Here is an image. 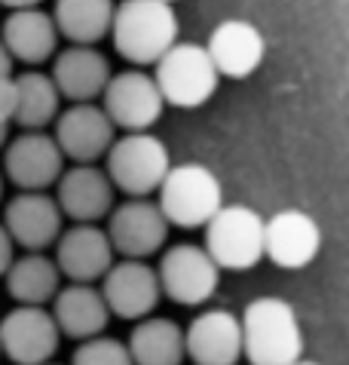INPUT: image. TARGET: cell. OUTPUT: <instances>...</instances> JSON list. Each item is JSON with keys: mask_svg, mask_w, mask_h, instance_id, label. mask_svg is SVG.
<instances>
[{"mask_svg": "<svg viewBox=\"0 0 349 365\" xmlns=\"http://www.w3.org/2000/svg\"><path fill=\"white\" fill-rule=\"evenodd\" d=\"M242 359L249 365H291L303 356V329L288 301L264 295L245 304L239 317Z\"/></svg>", "mask_w": 349, "mask_h": 365, "instance_id": "obj_1", "label": "cell"}, {"mask_svg": "<svg viewBox=\"0 0 349 365\" xmlns=\"http://www.w3.org/2000/svg\"><path fill=\"white\" fill-rule=\"evenodd\" d=\"M114 49L129 65H153L178 40V13L166 0H123L110 19Z\"/></svg>", "mask_w": 349, "mask_h": 365, "instance_id": "obj_2", "label": "cell"}, {"mask_svg": "<svg viewBox=\"0 0 349 365\" xmlns=\"http://www.w3.org/2000/svg\"><path fill=\"white\" fill-rule=\"evenodd\" d=\"M157 206L166 215L169 227H205V221L224 206L221 178L202 163H178L160 181Z\"/></svg>", "mask_w": 349, "mask_h": 365, "instance_id": "obj_3", "label": "cell"}, {"mask_svg": "<svg viewBox=\"0 0 349 365\" xmlns=\"http://www.w3.org/2000/svg\"><path fill=\"white\" fill-rule=\"evenodd\" d=\"M153 83L166 105L193 110L202 108L214 93H218L221 74L214 71L209 53L199 43H174L153 62Z\"/></svg>", "mask_w": 349, "mask_h": 365, "instance_id": "obj_4", "label": "cell"}, {"mask_svg": "<svg viewBox=\"0 0 349 365\" xmlns=\"http://www.w3.org/2000/svg\"><path fill=\"white\" fill-rule=\"evenodd\" d=\"M172 169V154L166 141L145 133H126L114 138L105 154V175L110 178L114 190H123L126 197H150L157 194L160 181Z\"/></svg>", "mask_w": 349, "mask_h": 365, "instance_id": "obj_5", "label": "cell"}, {"mask_svg": "<svg viewBox=\"0 0 349 365\" xmlns=\"http://www.w3.org/2000/svg\"><path fill=\"white\" fill-rule=\"evenodd\" d=\"M202 249L221 270H251L264 258V218L242 202H224L205 221Z\"/></svg>", "mask_w": 349, "mask_h": 365, "instance_id": "obj_6", "label": "cell"}, {"mask_svg": "<svg viewBox=\"0 0 349 365\" xmlns=\"http://www.w3.org/2000/svg\"><path fill=\"white\" fill-rule=\"evenodd\" d=\"M160 292L181 307H202L218 292L221 267L197 242H178L162 252L157 264Z\"/></svg>", "mask_w": 349, "mask_h": 365, "instance_id": "obj_7", "label": "cell"}, {"mask_svg": "<svg viewBox=\"0 0 349 365\" xmlns=\"http://www.w3.org/2000/svg\"><path fill=\"white\" fill-rule=\"evenodd\" d=\"M108 240L114 255L145 261L153 252H160L169 240V221L160 206L147 197H129L117 209L108 212Z\"/></svg>", "mask_w": 349, "mask_h": 365, "instance_id": "obj_8", "label": "cell"}, {"mask_svg": "<svg viewBox=\"0 0 349 365\" xmlns=\"http://www.w3.org/2000/svg\"><path fill=\"white\" fill-rule=\"evenodd\" d=\"M101 108L110 117L114 129H126V133H145L162 117V101L153 77L145 74L141 68L120 71L110 74L105 93H101Z\"/></svg>", "mask_w": 349, "mask_h": 365, "instance_id": "obj_9", "label": "cell"}, {"mask_svg": "<svg viewBox=\"0 0 349 365\" xmlns=\"http://www.w3.org/2000/svg\"><path fill=\"white\" fill-rule=\"evenodd\" d=\"M322 249V227L310 212L282 209L264 218V258L282 270L310 267Z\"/></svg>", "mask_w": 349, "mask_h": 365, "instance_id": "obj_10", "label": "cell"}, {"mask_svg": "<svg viewBox=\"0 0 349 365\" xmlns=\"http://www.w3.org/2000/svg\"><path fill=\"white\" fill-rule=\"evenodd\" d=\"M58 329L46 307L19 304L0 319V353L16 365H43L58 350Z\"/></svg>", "mask_w": 349, "mask_h": 365, "instance_id": "obj_11", "label": "cell"}, {"mask_svg": "<svg viewBox=\"0 0 349 365\" xmlns=\"http://www.w3.org/2000/svg\"><path fill=\"white\" fill-rule=\"evenodd\" d=\"M101 298L108 304L110 317L120 319H145L160 304V279L147 261L138 258H123L110 264L108 273L101 277Z\"/></svg>", "mask_w": 349, "mask_h": 365, "instance_id": "obj_12", "label": "cell"}, {"mask_svg": "<svg viewBox=\"0 0 349 365\" xmlns=\"http://www.w3.org/2000/svg\"><path fill=\"white\" fill-rule=\"evenodd\" d=\"M53 123V138L61 157L74 160V163H95L108 154L110 141H114V123L95 101H74L68 110L56 114Z\"/></svg>", "mask_w": 349, "mask_h": 365, "instance_id": "obj_13", "label": "cell"}, {"mask_svg": "<svg viewBox=\"0 0 349 365\" xmlns=\"http://www.w3.org/2000/svg\"><path fill=\"white\" fill-rule=\"evenodd\" d=\"M61 169H65V157H61L56 138L43 129H25L4 150V172L19 190L53 187Z\"/></svg>", "mask_w": 349, "mask_h": 365, "instance_id": "obj_14", "label": "cell"}, {"mask_svg": "<svg viewBox=\"0 0 349 365\" xmlns=\"http://www.w3.org/2000/svg\"><path fill=\"white\" fill-rule=\"evenodd\" d=\"M56 202L61 218H71L74 225H95L114 209V185L95 163H74L71 169H61Z\"/></svg>", "mask_w": 349, "mask_h": 365, "instance_id": "obj_15", "label": "cell"}, {"mask_svg": "<svg viewBox=\"0 0 349 365\" xmlns=\"http://www.w3.org/2000/svg\"><path fill=\"white\" fill-rule=\"evenodd\" d=\"M4 230L9 233L13 246L25 252H43L58 240L61 233V212L56 197L46 190H19L4 209Z\"/></svg>", "mask_w": 349, "mask_h": 365, "instance_id": "obj_16", "label": "cell"}, {"mask_svg": "<svg viewBox=\"0 0 349 365\" xmlns=\"http://www.w3.org/2000/svg\"><path fill=\"white\" fill-rule=\"evenodd\" d=\"M184 356L193 365H236L242 359L239 317L221 307L193 317L184 329Z\"/></svg>", "mask_w": 349, "mask_h": 365, "instance_id": "obj_17", "label": "cell"}, {"mask_svg": "<svg viewBox=\"0 0 349 365\" xmlns=\"http://www.w3.org/2000/svg\"><path fill=\"white\" fill-rule=\"evenodd\" d=\"M205 53L221 77L245 80L264 65L266 40L258 31V25L245 22V19H224L209 34Z\"/></svg>", "mask_w": 349, "mask_h": 365, "instance_id": "obj_18", "label": "cell"}, {"mask_svg": "<svg viewBox=\"0 0 349 365\" xmlns=\"http://www.w3.org/2000/svg\"><path fill=\"white\" fill-rule=\"evenodd\" d=\"M56 267L71 282H95L114 264V249L105 227L74 225L58 233L56 240Z\"/></svg>", "mask_w": 349, "mask_h": 365, "instance_id": "obj_19", "label": "cell"}, {"mask_svg": "<svg viewBox=\"0 0 349 365\" xmlns=\"http://www.w3.org/2000/svg\"><path fill=\"white\" fill-rule=\"evenodd\" d=\"M49 80L56 83L58 96L68 98L71 105L74 101H95L110 80V65L95 46L71 43L56 56Z\"/></svg>", "mask_w": 349, "mask_h": 365, "instance_id": "obj_20", "label": "cell"}, {"mask_svg": "<svg viewBox=\"0 0 349 365\" xmlns=\"http://www.w3.org/2000/svg\"><path fill=\"white\" fill-rule=\"evenodd\" d=\"M53 319L58 334H68L74 341H86L95 334H105L110 313L101 292L92 282H71L53 295Z\"/></svg>", "mask_w": 349, "mask_h": 365, "instance_id": "obj_21", "label": "cell"}, {"mask_svg": "<svg viewBox=\"0 0 349 365\" xmlns=\"http://www.w3.org/2000/svg\"><path fill=\"white\" fill-rule=\"evenodd\" d=\"M0 43L9 53V58H19L25 65H40L56 56L58 31L46 9L28 6V9H9Z\"/></svg>", "mask_w": 349, "mask_h": 365, "instance_id": "obj_22", "label": "cell"}, {"mask_svg": "<svg viewBox=\"0 0 349 365\" xmlns=\"http://www.w3.org/2000/svg\"><path fill=\"white\" fill-rule=\"evenodd\" d=\"M6 292L16 304H28V307H46L53 295L61 289V273L56 261L43 255V252H25L22 258H13L4 273Z\"/></svg>", "mask_w": 349, "mask_h": 365, "instance_id": "obj_23", "label": "cell"}, {"mask_svg": "<svg viewBox=\"0 0 349 365\" xmlns=\"http://www.w3.org/2000/svg\"><path fill=\"white\" fill-rule=\"evenodd\" d=\"M126 350L132 365H181L184 359V329L166 317H145L135 322Z\"/></svg>", "mask_w": 349, "mask_h": 365, "instance_id": "obj_24", "label": "cell"}, {"mask_svg": "<svg viewBox=\"0 0 349 365\" xmlns=\"http://www.w3.org/2000/svg\"><path fill=\"white\" fill-rule=\"evenodd\" d=\"M53 22L61 37L80 46H95L110 31L114 0H56Z\"/></svg>", "mask_w": 349, "mask_h": 365, "instance_id": "obj_25", "label": "cell"}, {"mask_svg": "<svg viewBox=\"0 0 349 365\" xmlns=\"http://www.w3.org/2000/svg\"><path fill=\"white\" fill-rule=\"evenodd\" d=\"M16 89V110H13V123L22 129H46L58 114V89L49 80V74L40 71H25V74L13 77Z\"/></svg>", "mask_w": 349, "mask_h": 365, "instance_id": "obj_26", "label": "cell"}, {"mask_svg": "<svg viewBox=\"0 0 349 365\" xmlns=\"http://www.w3.org/2000/svg\"><path fill=\"white\" fill-rule=\"evenodd\" d=\"M71 365H132V356L126 350V344L108 334H95L77 344Z\"/></svg>", "mask_w": 349, "mask_h": 365, "instance_id": "obj_27", "label": "cell"}, {"mask_svg": "<svg viewBox=\"0 0 349 365\" xmlns=\"http://www.w3.org/2000/svg\"><path fill=\"white\" fill-rule=\"evenodd\" d=\"M13 110H16V89L13 77H0V123H13Z\"/></svg>", "mask_w": 349, "mask_h": 365, "instance_id": "obj_28", "label": "cell"}, {"mask_svg": "<svg viewBox=\"0 0 349 365\" xmlns=\"http://www.w3.org/2000/svg\"><path fill=\"white\" fill-rule=\"evenodd\" d=\"M13 240H9V233L4 230V225H0V279H4V273H6V267H9V261H13L16 255H13Z\"/></svg>", "mask_w": 349, "mask_h": 365, "instance_id": "obj_29", "label": "cell"}, {"mask_svg": "<svg viewBox=\"0 0 349 365\" xmlns=\"http://www.w3.org/2000/svg\"><path fill=\"white\" fill-rule=\"evenodd\" d=\"M43 0H0V6L6 9H28V6H40Z\"/></svg>", "mask_w": 349, "mask_h": 365, "instance_id": "obj_30", "label": "cell"}, {"mask_svg": "<svg viewBox=\"0 0 349 365\" xmlns=\"http://www.w3.org/2000/svg\"><path fill=\"white\" fill-rule=\"evenodd\" d=\"M9 74H13V58H9L4 43H0V77H9Z\"/></svg>", "mask_w": 349, "mask_h": 365, "instance_id": "obj_31", "label": "cell"}, {"mask_svg": "<svg viewBox=\"0 0 349 365\" xmlns=\"http://www.w3.org/2000/svg\"><path fill=\"white\" fill-rule=\"evenodd\" d=\"M6 129H9L6 123H0V148H4V145H6Z\"/></svg>", "mask_w": 349, "mask_h": 365, "instance_id": "obj_32", "label": "cell"}, {"mask_svg": "<svg viewBox=\"0 0 349 365\" xmlns=\"http://www.w3.org/2000/svg\"><path fill=\"white\" fill-rule=\"evenodd\" d=\"M291 365H319V362H313V359H303V356H301V359H294Z\"/></svg>", "mask_w": 349, "mask_h": 365, "instance_id": "obj_33", "label": "cell"}, {"mask_svg": "<svg viewBox=\"0 0 349 365\" xmlns=\"http://www.w3.org/2000/svg\"><path fill=\"white\" fill-rule=\"evenodd\" d=\"M0 197H4V172H0Z\"/></svg>", "mask_w": 349, "mask_h": 365, "instance_id": "obj_34", "label": "cell"}, {"mask_svg": "<svg viewBox=\"0 0 349 365\" xmlns=\"http://www.w3.org/2000/svg\"><path fill=\"white\" fill-rule=\"evenodd\" d=\"M43 365H56V362H53V359H49V362H43Z\"/></svg>", "mask_w": 349, "mask_h": 365, "instance_id": "obj_35", "label": "cell"}, {"mask_svg": "<svg viewBox=\"0 0 349 365\" xmlns=\"http://www.w3.org/2000/svg\"><path fill=\"white\" fill-rule=\"evenodd\" d=\"M166 4H174V0H166Z\"/></svg>", "mask_w": 349, "mask_h": 365, "instance_id": "obj_36", "label": "cell"}]
</instances>
